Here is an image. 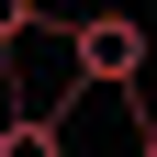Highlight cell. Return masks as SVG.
<instances>
[{"instance_id":"2","label":"cell","mask_w":157,"mask_h":157,"mask_svg":"<svg viewBox=\"0 0 157 157\" xmlns=\"http://www.w3.org/2000/svg\"><path fill=\"white\" fill-rule=\"evenodd\" d=\"M0 157H67V124L56 112H0Z\"/></svg>"},{"instance_id":"1","label":"cell","mask_w":157,"mask_h":157,"mask_svg":"<svg viewBox=\"0 0 157 157\" xmlns=\"http://www.w3.org/2000/svg\"><path fill=\"white\" fill-rule=\"evenodd\" d=\"M67 67L112 101H135L146 90V23L135 11H67Z\"/></svg>"},{"instance_id":"4","label":"cell","mask_w":157,"mask_h":157,"mask_svg":"<svg viewBox=\"0 0 157 157\" xmlns=\"http://www.w3.org/2000/svg\"><path fill=\"white\" fill-rule=\"evenodd\" d=\"M135 157H157V124H146V135H135Z\"/></svg>"},{"instance_id":"3","label":"cell","mask_w":157,"mask_h":157,"mask_svg":"<svg viewBox=\"0 0 157 157\" xmlns=\"http://www.w3.org/2000/svg\"><path fill=\"white\" fill-rule=\"evenodd\" d=\"M34 23V0H0V45H11V34H23Z\"/></svg>"}]
</instances>
